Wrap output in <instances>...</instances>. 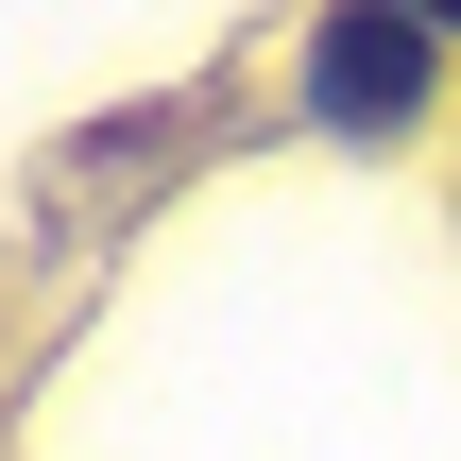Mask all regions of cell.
I'll return each mask as SVG.
<instances>
[{
  "label": "cell",
  "mask_w": 461,
  "mask_h": 461,
  "mask_svg": "<svg viewBox=\"0 0 461 461\" xmlns=\"http://www.w3.org/2000/svg\"><path fill=\"white\" fill-rule=\"evenodd\" d=\"M428 51H445L428 17H376V0H359V17H325V34H308V120H325V137H411Z\"/></svg>",
  "instance_id": "cell-1"
}]
</instances>
